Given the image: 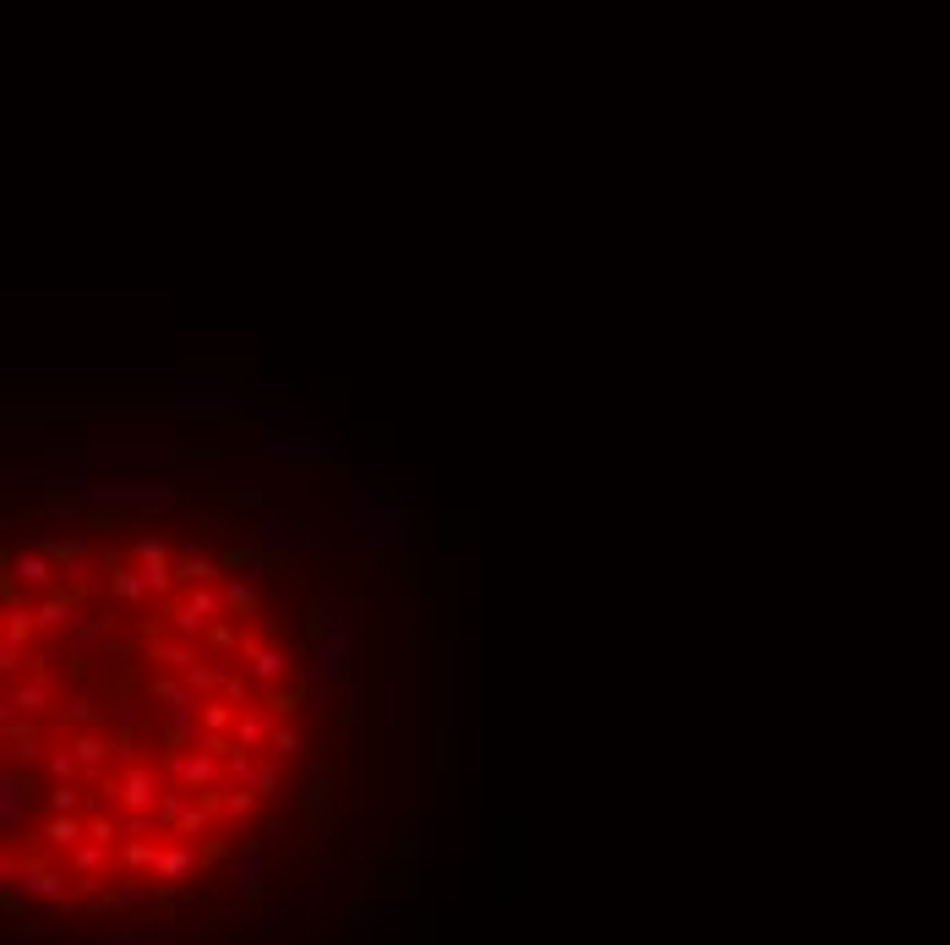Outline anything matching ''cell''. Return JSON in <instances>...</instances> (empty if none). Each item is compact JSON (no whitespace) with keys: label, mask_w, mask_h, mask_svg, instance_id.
<instances>
[{"label":"cell","mask_w":950,"mask_h":945,"mask_svg":"<svg viewBox=\"0 0 950 945\" xmlns=\"http://www.w3.org/2000/svg\"><path fill=\"white\" fill-rule=\"evenodd\" d=\"M344 508H350V519H344L350 547H361V552H405L410 536H416V519H410L405 508H394V503H388L377 486H366L361 475L344 486Z\"/></svg>","instance_id":"1"},{"label":"cell","mask_w":950,"mask_h":945,"mask_svg":"<svg viewBox=\"0 0 950 945\" xmlns=\"http://www.w3.org/2000/svg\"><path fill=\"white\" fill-rule=\"evenodd\" d=\"M0 886H5L11 902H38V908H55V913H82V891H77L66 858H60V864L27 858V853L16 858V847H5V858H0Z\"/></svg>","instance_id":"2"},{"label":"cell","mask_w":950,"mask_h":945,"mask_svg":"<svg viewBox=\"0 0 950 945\" xmlns=\"http://www.w3.org/2000/svg\"><path fill=\"white\" fill-rule=\"evenodd\" d=\"M350 650H355V629H350V607L339 596H328L317 607V650H312V689L333 694L350 678Z\"/></svg>","instance_id":"3"},{"label":"cell","mask_w":950,"mask_h":945,"mask_svg":"<svg viewBox=\"0 0 950 945\" xmlns=\"http://www.w3.org/2000/svg\"><path fill=\"white\" fill-rule=\"evenodd\" d=\"M454 727H460V645L443 634L438 645V792L449 803V771H454Z\"/></svg>","instance_id":"4"},{"label":"cell","mask_w":950,"mask_h":945,"mask_svg":"<svg viewBox=\"0 0 950 945\" xmlns=\"http://www.w3.org/2000/svg\"><path fill=\"white\" fill-rule=\"evenodd\" d=\"M60 672H49L38 656H33V667L22 672V678H11L5 683V700H0V722H11V716H27V722H44V716H55L60 711Z\"/></svg>","instance_id":"5"},{"label":"cell","mask_w":950,"mask_h":945,"mask_svg":"<svg viewBox=\"0 0 950 945\" xmlns=\"http://www.w3.org/2000/svg\"><path fill=\"white\" fill-rule=\"evenodd\" d=\"M77 497L93 508H110V514H164L175 503V486H164V481H82Z\"/></svg>","instance_id":"6"},{"label":"cell","mask_w":950,"mask_h":945,"mask_svg":"<svg viewBox=\"0 0 950 945\" xmlns=\"http://www.w3.org/2000/svg\"><path fill=\"white\" fill-rule=\"evenodd\" d=\"M55 585H60V563H55L38 541H33V547H16V552L5 558V602H11V596H27V602H33V596H44V591H55Z\"/></svg>","instance_id":"7"},{"label":"cell","mask_w":950,"mask_h":945,"mask_svg":"<svg viewBox=\"0 0 950 945\" xmlns=\"http://www.w3.org/2000/svg\"><path fill=\"white\" fill-rule=\"evenodd\" d=\"M263 460H268V471L301 475V471H312V465H333V449L317 432H274L263 443Z\"/></svg>","instance_id":"8"},{"label":"cell","mask_w":950,"mask_h":945,"mask_svg":"<svg viewBox=\"0 0 950 945\" xmlns=\"http://www.w3.org/2000/svg\"><path fill=\"white\" fill-rule=\"evenodd\" d=\"M27 814H33V782H27V771L5 766L0 771V836H5V847H16L27 836Z\"/></svg>","instance_id":"9"},{"label":"cell","mask_w":950,"mask_h":945,"mask_svg":"<svg viewBox=\"0 0 950 945\" xmlns=\"http://www.w3.org/2000/svg\"><path fill=\"white\" fill-rule=\"evenodd\" d=\"M164 777L169 782H180L186 792H208L224 782V755H213V749H202V744H191V749H180V755H169L164 760Z\"/></svg>","instance_id":"10"},{"label":"cell","mask_w":950,"mask_h":945,"mask_svg":"<svg viewBox=\"0 0 950 945\" xmlns=\"http://www.w3.org/2000/svg\"><path fill=\"white\" fill-rule=\"evenodd\" d=\"M263 886H268V858H263V842L257 836H241L230 847V891L241 902H263Z\"/></svg>","instance_id":"11"},{"label":"cell","mask_w":950,"mask_h":945,"mask_svg":"<svg viewBox=\"0 0 950 945\" xmlns=\"http://www.w3.org/2000/svg\"><path fill=\"white\" fill-rule=\"evenodd\" d=\"M143 689H148V700H154L164 716H175V722H202V716H197V711H202V694H197V689H191L180 672H169V667H164V672H158V678H148Z\"/></svg>","instance_id":"12"},{"label":"cell","mask_w":950,"mask_h":945,"mask_svg":"<svg viewBox=\"0 0 950 945\" xmlns=\"http://www.w3.org/2000/svg\"><path fill=\"white\" fill-rule=\"evenodd\" d=\"M71 749H77V760H82V782H93V777H104V766L115 760V755H126L121 749V733L110 727H82V733H60Z\"/></svg>","instance_id":"13"},{"label":"cell","mask_w":950,"mask_h":945,"mask_svg":"<svg viewBox=\"0 0 950 945\" xmlns=\"http://www.w3.org/2000/svg\"><path fill=\"white\" fill-rule=\"evenodd\" d=\"M104 727L132 733V738L154 733V700H148V689H143V694H132V689L110 694V700H104Z\"/></svg>","instance_id":"14"},{"label":"cell","mask_w":950,"mask_h":945,"mask_svg":"<svg viewBox=\"0 0 950 945\" xmlns=\"http://www.w3.org/2000/svg\"><path fill=\"white\" fill-rule=\"evenodd\" d=\"M202 869V853H197V842H186V836H164L158 842V864H154V880L158 886H186L191 875Z\"/></svg>","instance_id":"15"},{"label":"cell","mask_w":950,"mask_h":945,"mask_svg":"<svg viewBox=\"0 0 950 945\" xmlns=\"http://www.w3.org/2000/svg\"><path fill=\"white\" fill-rule=\"evenodd\" d=\"M252 639H257V634L246 629V618H230V613H224L219 624H208V629H202V639H197V645H202V656H213V661L235 667V661L246 656V645H252Z\"/></svg>","instance_id":"16"},{"label":"cell","mask_w":950,"mask_h":945,"mask_svg":"<svg viewBox=\"0 0 950 945\" xmlns=\"http://www.w3.org/2000/svg\"><path fill=\"white\" fill-rule=\"evenodd\" d=\"M104 596H110L115 607H126V613H143V607L154 602V591H148V580H143V569H137L132 558H121V563L104 569Z\"/></svg>","instance_id":"17"},{"label":"cell","mask_w":950,"mask_h":945,"mask_svg":"<svg viewBox=\"0 0 950 945\" xmlns=\"http://www.w3.org/2000/svg\"><path fill=\"white\" fill-rule=\"evenodd\" d=\"M241 667L252 672L257 689H279V683L290 678V650H285L279 639H252L246 656H241Z\"/></svg>","instance_id":"18"},{"label":"cell","mask_w":950,"mask_h":945,"mask_svg":"<svg viewBox=\"0 0 950 945\" xmlns=\"http://www.w3.org/2000/svg\"><path fill=\"white\" fill-rule=\"evenodd\" d=\"M169 788V777L154 771L148 760H126L121 766V809H154L158 814V792Z\"/></svg>","instance_id":"19"},{"label":"cell","mask_w":950,"mask_h":945,"mask_svg":"<svg viewBox=\"0 0 950 945\" xmlns=\"http://www.w3.org/2000/svg\"><path fill=\"white\" fill-rule=\"evenodd\" d=\"M169 405L175 410H197V416H230V410H241V394L224 388V383H180Z\"/></svg>","instance_id":"20"},{"label":"cell","mask_w":950,"mask_h":945,"mask_svg":"<svg viewBox=\"0 0 950 945\" xmlns=\"http://www.w3.org/2000/svg\"><path fill=\"white\" fill-rule=\"evenodd\" d=\"M257 547L268 552V558H279V552H301V519H290L285 508H263L257 514Z\"/></svg>","instance_id":"21"},{"label":"cell","mask_w":950,"mask_h":945,"mask_svg":"<svg viewBox=\"0 0 950 945\" xmlns=\"http://www.w3.org/2000/svg\"><path fill=\"white\" fill-rule=\"evenodd\" d=\"M82 836H88V814H49V809H44V820H38L44 853H60V858H66Z\"/></svg>","instance_id":"22"},{"label":"cell","mask_w":950,"mask_h":945,"mask_svg":"<svg viewBox=\"0 0 950 945\" xmlns=\"http://www.w3.org/2000/svg\"><path fill=\"white\" fill-rule=\"evenodd\" d=\"M49 722H55V733H82V727H104V700H93V694H66V700H60V711H55Z\"/></svg>","instance_id":"23"},{"label":"cell","mask_w":950,"mask_h":945,"mask_svg":"<svg viewBox=\"0 0 950 945\" xmlns=\"http://www.w3.org/2000/svg\"><path fill=\"white\" fill-rule=\"evenodd\" d=\"M175 580L180 585H219V563L197 552V541H175Z\"/></svg>","instance_id":"24"},{"label":"cell","mask_w":950,"mask_h":945,"mask_svg":"<svg viewBox=\"0 0 950 945\" xmlns=\"http://www.w3.org/2000/svg\"><path fill=\"white\" fill-rule=\"evenodd\" d=\"M274 711L263 705V700H252V705H241V716H235V744L241 749H268V733H274Z\"/></svg>","instance_id":"25"},{"label":"cell","mask_w":950,"mask_h":945,"mask_svg":"<svg viewBox=\"0 0 950 945\" xmlns=\"http://www.w3.org/2000/svg\"><path fill=\"white\" fill-rule=\"evenodd\" d=\"M60 591H66V596H77L82 607H93V602L104 596V574H99L88 558H77V563H66V569H60Z\"/></svg>","instance_id":"26"},{"label":"cell","mask_w":950,"mask_h":945,"mask_svg":"<svg viewBox=\"0 0 950 945\" xmlns=\"http://www.w3.org/2000/svg\"><path fill=\"white\" fill-rule=\"evenodd\" d=\"M257 792L252 788H235V782H224L219 788V814H224V825H235V831H246L252 825V814H257Z\"/></svg>","instance_id":"27"},{"label":"cell","mask_w":950,"mask_h":945,"mask_svg":"<svg viewBox=\"0 0 950 945\" xmlns=\"http://www.w3.org/2000/svg\"><path fill=\"white\" fill-rule=\"evenodd\" d=\"M88 782H44V809L49 814H88Z\"/></svg>","instance_id":"28"},{"label":"cell","mask_w":950,"mask_h":945,"mask_svg":"<svg viewBox=\"0 0 950 945\" xmlns=\"http://www.w3.org/2000/svg\"><path fill=\"white\" fill-rule=\"evenodd\" d=\"M224 607H230V618H263V596H257V585L252 580H241V574H230L224 585Z\"/></svg>","instance_id":"29"},{"label":"cell","mask_w":950,"mask_h":945,"mask_svg":"<svg viewBox=\"0 0 950 945\" xmlns=\"http://www.w3.org/2000/svg\"><path fill=\"white\" fill-rule=\"evenodd\" d=\"M44 782H82V760H77V749H71L66 738L49 744V755H44Z\"/></svg>","instance_id":"30"},{"label":"cell","mask_w":950,"mask_h":945,"mask_svg":"<svg viewBox=\"0 0 950 945\" xmlns=\"http://www.w3.org/2000/svg\"><path fill=\"white\" fill-rule=\"evenodd\" d=\"M158 842H164V836H126V842H121V869H126V875H154Z\"/></svg>","instance_id":"31"},{"label":"cell","mask_w":950,"mask_h":945,"mask_svg":"<svg viewBox=\"0 0 950 945\" xmlns=\"http://www.w3.org/2000/svg\"><path fill=\"white\" fill-rule=\"evenodd\" d=\"M285 766H290V760H279V755H263V760H257V777H252V792H257L263 803L285 792Z\"/></svg>","instance_id":"32"},{"label":"cell","mask_w":950,"mask_h":945,"mask_svg":"<svg viewBox=\"0 0 950 945\" xmlns=\"http://www.w3.org/2000/svg\"><path fill=\"white\" fill-rule=\"evenodd\" d=\"M257 760H263V749H230L224 755V782H235V788H252V777H257Z\"/></svg>","instance_id":"33"},{"label":"cell","mask_w":950,"mask_h":945,"mask_svg":"<svg viewBox=\"0 0 950 945\" xmlns=\"http://www.w3.org/2000/svg\"><path fill=\"white\" fill-rule=\"evenodd\" d=\"M307 749V738H301V727L296 722H274V733H268V749L263 755H279V760H296Z\"/></svg>","instance_id":"34"},{"label":"cell","mask_w":950,"mask_h":945,"mask_svg":"<svg viewBox=\"0 0 950 945\" xmlns=\"http://www.w3.org/2000/svg\"><path fill=\"white\" fill-rule=\"evenodd\" d=\"M186 803H191V792L180 788V782H169V788L158 792V820H164V831H175V820L186 814Z\"/></svg>","instance_id":"35"},{"label":"cell","mask_w":950,"mask_h":945,"mask_svg":"<svg viewBox=\"0 0 950 945\" xmlns=\"http://www.w3.org/2000/svg\"><path fill=\"white\" fill-rule=\"evenodd\" d=\"M38 547H44V552H49L60 569H66V563H77V558H88V541H82V536H49V541H38Z\"/></svg>","instance_id":"36"},{"label":"cell","mask_w":950,"mask_h":945,"mask_svg":"<svg viewBox=\"0 0 950 945\" xmlns=\"http://www.w3.org/2000/svg\"><path fill=\"white\" fill-rule=\"evenodd\" d=\"M296 919H301V908H296V902H268V908H263V935L274 941V935H279V930H290Z\"/></svg>","instance_id":"37"},{"label":"cell","mask_w":950,"mask_h":945,"mask_svg":"<svg viewBox=\"0 0 950 945\" xmlns=\"http://www.w3.org/2000/svg\"><path fill=\"white\" fill-rule=\"evenodd\" d=\"M104 941H115V945H143V941H169V935H164V930H132V924L110 919V924H104Z\"/></svg>","instance_id":"38"},{"label":"cell","mask_w":950,"mask_h":945,"mask_svg":"<svg viewBox=\"0 0 950 945\" xmlns=\"http://www.w3.org/2000/svg\"><path fill=\"white\" fill-rule=\"evenodd\" d=\"M0 672H5V683L22 678V672H27V645H16V639L0 634Z\"/></svg>","instance_id":"39"},{"label":"cell","mask_w":950,"mask_h":945,"mask_svg":"<svg viewBox=\"0 0 950 945\" xmlns=\"http://www.w3.org/2000/svg\"><path fill=\"white\" fill-rule=\"evenodd\" d=\"M333 547V530L322 519H301V552H328Z\"/></svg>","instance_id":"40"},{"label":"cell","mask_w":950,"mask_h":945,"mask_svg":"<svg viewBox=\"0 0 950 945\" xmlns=\"http://www.w3.org/2000/svg\"><path fill=\"white\" fill-rule=\"evenodd\" d=\"M372 919H377V908H366V902H355V908H350V935L361 941V935L372 930Z\"/></svg>","instance_id":"41"},{"label":"cell","mask_w":950,"mask_h":945,"mask_svg":"<svg viewBox=\"0 0 950 945\" xmlns=\"http://www.w3.org/2000/svg\"><path fill=\"white\" fill-rule=\"evenodd\" d=\"M263 705H268L279 722H285V716H296V700H290V694H274V689H268V694H263Z\"/></svg>","instance_id":"42"},{"label":"cell","mask_w":950,"mask_h":945,"mask_svg":"<svg viewBox=\"0 0 950 945\" xmlns=\"http://www.w3.org/2000/svg\"><path fill=\"white\" fill-rule=\"evenodd\" d=\"M235 492H246V497H257V492H263V475H257V471L235 475Z\"/></svg>","instance_id":"43"}]
</instances>
